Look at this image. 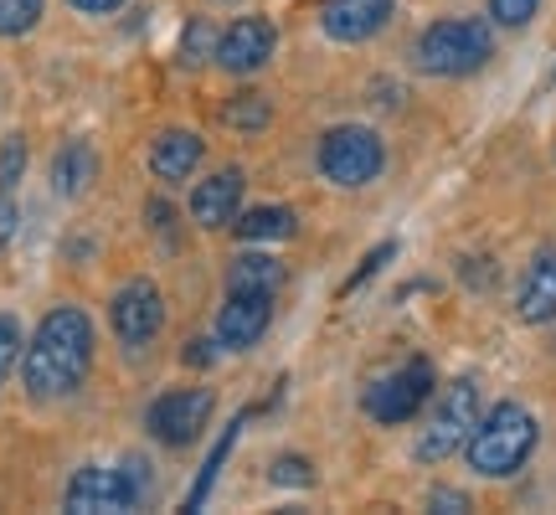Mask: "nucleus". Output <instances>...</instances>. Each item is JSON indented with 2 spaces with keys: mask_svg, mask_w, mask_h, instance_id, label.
I'll use <instances>...</instances> for the list:
<instances>
[{
  "mask_svg": "<svg viewBox=\"0 0 556 515\" xmlns=\"http://www.w3.org/2000/svg\"><path fill=\"white\" fill-rule=\"evenodd\" d=\"M93 351H99V336H93L88 310L83 304H52L37 319L26 351H21V387H26V397L31 402L73 397L93 372Z\"/></svg>",
  "mask_w": 556,
  "mask_h": 515,
  "instance_id": "nucleus-1",
  "label": "nucleus"
},
{
  "mask_svg": "<svg viewBox=\"0 0 556 515\" xmlns=\"http://www.w3.org/2000/svg\"><path fill=\"white\" fill-rule=\"evenodd\" d=\"M541 443V423L520 402H495L490 413H479L475 434L464 443V459L479 479H510L520 475Z\"/></svg>",
  "mask_w": 556,
  "mask_h": 515,
  "instance_id": "nucleus-2",
  "label": "nucleus"
},
{
  "mask_svg": "<svg viewBox=\"0 0 556 515\" xmlns=\"http://www.w3.org/2000/svg\"><path fill=\"white\" fill-rule=\"evenodd\" d=\"M495 58V21L484 16H443L413 41L417 73L428 78H469Z\"/></svg>",
  "mask_w": 556,
  "mask_h": 515,
  "instance_id": "nucleus-3",
  "label": "nucleus"
},
{
  "mask_svg": "<svg viewBox=\"0 0 556 515\" xmlns=\"http://www.w3.org/2000/svg\"><path fill=\"white\" fill-rule=\"evenodd\" d=\"M315 165L330 186L361 191V186H371V180L387 171V145H381V135L366 129V124H336V129L319 135Z\"/></svg>",
  "mask_w": 556,
  "mask_h": 515,
  "instance_id": "nucleus-4",
  "label": "nucleus"
},
{
  "mask_svg": "<svg viewBox=\"0 0 556 515\" xmlns=\"http://www.w3.org/2000/svg\"><path fill=\"white\" fill-rule=\"evenodd\" d=\"M479 413H484V407H479V381L475 377L448 381V387L438 392V402H433L428 428L417 434L413 459L417 464H443V459H454L458 449L469 443V434H475Z\"/></svg>",
  "mask_w": 556,
  "mask_h": 515,
  "instance_id": "nucleus-5",
  "label": "nucleus"
},
{
  "mask_svg": "<svg viewBox=\"0 0 556 515\" xmlns=\"http://www.w3.org/2000/svg\"><path fill=\"white\" fill-rule=\"evenodd\" d=\"M433 392H438L433 361L413 356V361H402L397 372H387V377L371 381L366 397H361V407H366V417L381 423V428H402V423H413V417L433 402Z\"/></svg>",
  "mask_w": 556,
  "mask_h": 515,
  "instance_id": "nucleus-6",
  "label": "nucleus"
},
{
  "mask_svg": "<svg viewBox=\"0 0 556 515\" xmlns=\"http://www.w3.org/2000/svg\"><path fill=\"white\" fill-rule=\"evenodd\" d=\"M212 413H217V387H201V381L197 387H170L144 407V428L165 449H191L212 428Z\"/></svg>",
  "mask_w": 556,
  "mask_h": 515,
  "instance_id": "nucleus-7",
  "label": "nucleus"
},
{
  "mask_svg": "<svg viewBox=\"0 0 556 515\" xmlns=\"http://www.w3.org/2000/svg\"><path fill=\"white\" fill-rule=\"evenodd\" d=\"M109 330L124 351H139L165 330V294H160L155 278H129L114 289L109 299Z\"/></svg>",
  "mask_w": 556,
  "mask_h": 515,
  "instance_id": "nucleus-8",
  "label": "nucleus"
},
{
  "mask_svg": "<svg viewBox=\"0 0 556 515\" xmlns=\"http://www.w3.org/2000/svg\"><path fill=\"white\" fill-rule=\"evenodd\" d=\"M278 52V26L268 16H232L217 32V52H212V67H222L227 78H253L263 73Z\"/></svg>",
  "mask_w": 556,
  "mask_h": 515,
  "instance_id": "nucleus-9",
  "label": "nucleus"
},
{
  "mask_svg": "<svg viewBox=\"0 0 556 515\" xmlns=\"http://www.w3.org/2000/svg\"><path fill=\"white\" fill-rule=\"evenodd\" d=\"M62 511L78 515H103V511H139L135 490L124 479L119 464H83L73 469V479L62 485Z\"/></svg>",
  "mask_w": 556,
  "mask_h": 515,
  "instance_id": "nucleus-10",
  "label": "nucleus"
},
{
  "mask_svg": "<svg viewBox=\"0 0 556 515\" xmlns=\"http://www.w3.org/2000/svg\"><path fill=\"white\" fill-rule=\"evenodd\" d=\"M274 299L278 294H227L217 310V351L227 356H248L268 325H274Z\"/></svg>",
  "mask_w": 556,
  "mask_h": 515,
  "instance_id": "nucleus-11",
  "label": "nucleus"
},
{
  "mask_svg": "<svg viewBox=\"0 0 556 515\" xmlns=\"http://www.w3.org/2000/svg\"><path fill=\"white\" fill-rule=\"evenodd\" d=\"M242 191H248V171L242 165H222L206 180H197L186 212H191V222H197L201 233H227L242 212Z\"/></svg>",
  "mask_w": 556,
  "mask_h": 515,
  "instance_id": "nucleus-12",
  "label": "nucleus"
},
{
  "mask_svg": "<svg viewBox=\"0 0 556 515\" xmlns=\"http://www.w3.org/2000/svg\"><path fill=\"white\" fill-rule=\"evenodd\" d=\"M201 160H206V139H201L197 129H160V135L150 139L144 165H150V176H155L160 186H186V180L197 176Z\"/></svg>",
  "mask_w": 556,
  "mask_h": 515,
  "instance_id": "nucleus-13",
  "label": "nucleus"
},
{
  "mask_svg": "<svg viewBox=\"0 0 556 515\" xmlns=\"http://www.w3.org/2000/svg\"><path fill=\"white\" fill-rule=\"evenodd\" d=\"M397 11V0H325V11H319V26H325V37L330 41H345V47H356V41H371L392 21Z\"/></svg>",
  "mask_w": 556,
  "mask_h": 515,
  "instance_id": "nucleus-14",
  "label": "nucleus"
},
{
  "mask_svg": "<svg viewBox=\"0 0 556 515\" xmlns=\"http://www.w3.org/2000/svg\"><path fill=\"white\" fill-rule=\"evenodd\" d=\"M516 315L526 325H552L556 319V253H536L526 263L520 274V289H516Z\"/></svg>",
  "mask_w": 556,
  "mask_h": 515,
  "instance_id": "nucleus-15",
  "label": "nucleus"
},
{
  "mask_svg": "<svg viewBox=\"0 0 556 515\" xmlns=\"http://www.w3.org/2000/svg\"><path fill=\"white\" fill-rule=\"evenodd\" d=\"M52 191H58L62 201H78L93 191V180H99V150L88 145V139H67V145H58V155H52Z\"/></svg>",
  "mask_w": 556,
  "mask_h": 515,
  "instance_id": "nucleus-16",
  "label": "nucleus"
},
{
  "mask_svg": "<svg viewBox=\"0 0 556 515\" xmlns=\"http://www.w3.org/2000/svg\"><path fill=\"white\" fill-rule=\"evenodd\" d=\"M227 294H278L283 289V263L274 253H258V248H242L227 263Z\"/></svg>",
  "mask_w": 556,
  "mask_h": 515,
  "instance_id": "nucleus-17",
  "label": "nucleus"
},
{
  "mask_svg": "<svg viewBox=\"0 0 556 515\" xmlns=\"http://www.w3.org/2000/svg\"><path fill=\"white\" fill-rule=\"evenodd\" d=\"M238 242H289L299 233V212L294 206H248L232 222Z\"/></svg>",
  "mask_w": 556,
  "mask_h": 515,
  "instance_id": "nucleus-18",
  "label": "nucleus"
},
{
  "mask_svg": "<svg viewBox=\"0 0 556 515\" xmlns=\"http://www.w3.org/2000/svg\"><path fill=\"white\" fill-rule=\"evenodd\" d=\"M258 413V407H248V413H238L232 423H227V434L212 443V454H206V464H201V475H197V485L186 490V511H201L206 505V495H212V485H217V475H222V464H227V454L238 449V434L248 428V417Z\"/></svg>",
  "mask_w": 556,
  "mask_h": 515,
  "instance_id": "nucleus-19",
  "label": "nucleus"
},
{
  "mask_svg": "<svg viewBox=\"0 0 556 515\" xmlns=\"http://www.w3.org/2000/svg\"><path fill=\"white\" fill-rule=\"evenodd\" d=\"M222 124L238 129V135H263L274 124V99L258 93V88H238L232 99L222 103Z\"/></svg>",
  "mask_w": 556,
  "mask_h": 515,
  "instance_id": "nucleus-20",
  "label": "nucleus"
},
{
  "mask_svg": "<svg viewBox=\"0 0 556 515\" xmlns=\"http://www.w3.org/2000/svg\"><path fill=\"white\" fill-rule=\"evenodd\" d=\"M212 52H217V32H212V21L197 16L180 26V41H176V62L180 67H206L212 62Z\"/></svg>",
  "mask_w": 556,
  "mask_h": 515,
  "instance_id": "nucleus-21",
  "label": "nucleus"
},
{
  "mask_svg": "<svg viewBox=\"0 0 556 515\" xmlns=\"http://www.w3.org/2000/svg\"><path fill=\"white\" fill-rule=\"evenodd\" d=\"M47 16V0H0V37L16 41V37H31Z\"/></svg>",
  "mask_w": 556,
  "mask_h": 515,
  "instance_id": "nucleus-22",
  "label": "nucleus"
},
{
  "mask_svg": "<svg viewBox=\"0 0 556 515\" xmlns=\"http://www.w3.org/2000/svg\"><path fill=\"white\" fill-rule=\"evenodd\" d=\"M21 351H26V330L11 310H0V387L21 372Z\"/></svg>",
  "mask_w": 556,
  "mask_h": 515,
  "instance_id": "nucleus-23",
  "label": "nucleus"
},
{
  "mask_svg": "<svg viewBox=\"0 0 556 515\" xmlns=\"http://www.w3.org/2000/svg\"><path fill=\"white\" fill-rule=\"evenodd\" d=\"M26 160H31L26 135H5V139H0V191H16L21 180H26Z\"/></svg>",
  "mask_w": 556,
  "mask_h": 515,
  "instance_id": "nucleus-24",
  "label": "nucleus"
},
{
  "mask_svg": "<svg viewBox=\"0 0 556 515\" xmlns=\"http://www.w3.org/2000/svg\"><path fill=\"white\" fill-rule=\"evenodd\" d=\"M268 479H274V485H289V490H309V485H315V464L304 454H278L274 464H268Z\"/></svg>",
  "mask_w": 556,
  "mask_h": 515,
  "instance_id": "nucleus-25",
  "label": "nucleus"
},
{
  "mask_svg": "<svg viewBox=\"0 0 556 515\" xmlns=\"http://www.w3.org/2000/svg\"><path fill=\"white\" fill-rule=\"evenodd\" d=\"M392 258H397V242L387 238V242H377V248H371V253L361 258V268L351 278H345V284H340V294H356L361 284H366V278H377L381 268H387V263H392Z\"/></svg>",
  "mask_w": 556,
  "mask_h": 515,
  "instance_id": "nucleus-26",
  "label": "nucleus"
},
{
  "mask_svg": "<svg viewBox=\"0 0 556 515\" xmlns=\"http://www.w3.org/2000/svg\"><path fill=\"white\" fill-rule=\"evenodd\" d=\"M119 469H124V479H129V490H135L139 511H144V505L155 500V475H150V459H144V454H124Z\"/></svg>",
  "mask_w": 556,
  "mask_h": 515,
  "instance_id": "nucleus-27",
  "label": "nucleus"
},
{
  "mask_svg": "<svg viewBox=\"0 0 556 515\" xmlns=\"http://www.w3.org/2000/svg\"><path fill=\"white\" fill-rule=\"evenodd\" d=\"M541 11V0H490V21L495 26H526Z\"/></svg>",
  "mask_w": 556,
  "mask_h": 515,
  "instance_id": "nucleus-28",
  "label": "nucleus"
},
{
  "mask_svg": "<svg viewBox=\"0 0 556 515\" xmlns=\"http://www.w3.org/2000/svg\"><path fill=\"white\" fill-rule=\"evenodd\" d=\"M144 222H150V233H160L165 242H176V206H170L165 197L144 201Z\"/></svg>",
  "mask_w": 556,
  "mask_h": 515,
  "instance_id": "nucleus-29",
  "label": "nucleus"
},
{
  "mask_svg": "<svg viewBox=\"0 0 556 515\" xmlns=\"http://www.w3.org/2000/svg\"><path fill=\"white\" fill-rule=\"evenodd\" d=\"M475 505V500L464 495V490H454V485H438V490H428V511L433 515H464Z\"/></svg>",
  "mask_w": 556,
  "mask_h": 515,
  "instance_id": "nucleus-30",
  "label": "nucleus"
},
{
  "mask_svg": "<svg viewBox=\"0 0 556 515\" xmlns=\"http://www.w3.org/2000/svg\"><path fill=\"white\" fill-rule=\"evenodd\" d=\"M16 227H21V206L11 191H0V253L16 242Z\"/></svg>",
  "mask_w": 556,
  "mask_h": 515,
  "instance_id": "nucleus-31",
  "label": "nucleus"
},
{
  "mask_svg": "<svg viewBox=\"0 0 556 515\" xmlns=\"http://www.w3.org/2000/svg\"><path fill=\"white\" fill-rule=\"evenodd\" d=\"M217 340H201V336H191L186 346H180V366H197V372H206L212 361H217V351H212Z\"/></svg>",
  "mask_w": 556,
  "mask_h": 515,
  "instance_id": "nucleus-32",
  "label": "nucleus"
},
{
  "mask_svg": "<svg viewBox=\"0 0 556 515\" xmlns=\"http://www.w3.org/2000/svg\"><path fill=\"white\" fill-rule=\"evenodd\" d=\"M78 16H114V11H124L129 0H67Z\"/></svg>",
  "mask_w": 556,
  "mask_h": 515,
  "instance_id": "nucleus-33",
  "label": "nucleus"
},
{
  "mask_svg": "<svg viewBox=\"0 0 556 515\" xmlns=\"http://www.w3.org/2000/svg\"><path fill=\"white\" fill-rule=\"evenodd\" d=\"M552 83H556V67H552Z\"/></svg>",
  "mask_w": 556,
  "mask_h": 515,
  "instance_id": "nucleus-34",
  "label": "nucleus"
},
{
  "mask_svg": "<svg viewBox=\"0 0 556 515\" xmlns=\"http://www.w3.org/2000/svg\"><path fill=\"white\" fill-rule=\"evenodd\" d=\"M222 5H232V0H222Z\"/></svg>",
  "mask_w": 556,
  "mask_h": 515,
  "instance_id": "nucleus-35",
  "label": "nucleus"
}]
</instances>
